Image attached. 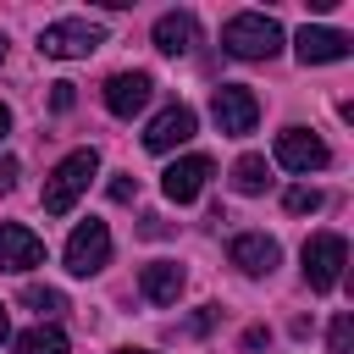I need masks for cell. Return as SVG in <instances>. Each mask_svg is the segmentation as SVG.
Segmentation results:
<instances>
[{
  "instance_id": "4",
  "label": "cell",
  "mask_w": 354,
  "mask_h": 354,
  "mask_svg": "<svg viewBox=\"0 0 354 354\" xmlns=\"http://www.w3.org/2000/svg\"><path fill=\"white\" fill-rule=\"evenodd\" d=\"M100 44H105V33H100L94 22H83V17H61V22H50V28L39 33V50H44V55H55V61L94 55Z\"/></svg>"
},
{
  "instance_id": "2",
  "label": "cell",
  "mask_w": 354,
  "mask_h": 354,
  "mask_svg": "<svg viewBox=\"0 0 354 354\" xmlns=\"http://www.w3.org/2000/svg\"><path fill=\"white\" fill-rule=\"evenodd\" d=\"M94 171H100V155H94V149H72L66 160H55V171L44 177V210H50V216H66V210L83 199V188H88Z\"/></svg>"
},
{
  "instance_id": "6",
  "label": "cell",
  "mask_w": 354,
  "mask_h": 354,
  "mask_svg": "<svg viewBox=\"0 0 354 354\" xmlns=\"http://www.w3.org/2000/svg\"><path fill=\"white\" fill-rule=\"evenodd\" d=\"M105 260H111V227L94 221V216L77 221L72 238H66V271H72V277H94Z\"/></svg>"
},
{
  "instance_id": "26",
  "label": "cell",
  "mask_w": 354,
  "mask_h": 354,
  "mask_svg": "<svg viewBox=\"0 0 354 354\" xmlns=\"http://www.w3.org/2000/svg\"><path fill=\"white\" fill-rule=\"evenodd\" d=\"M116 354H155V348H116Z\"/></svg>"
},
{
  "instance_id": "3",
  "label": "cell",
  "mask_w": 354,
  "mask_h": 354,
  "mask_svg": "<svg viewBox=\"0 0 354 354\" xmlns=\"http://www.w3.org/2000/svg\"><path fill=\"white\" fill-rule=\"evenodd\" d=\"M304 282L315 288V293H332L337 282H343V266H348V243L337 238V232H315L310 243H304Z\"/></svg>"
},
{
  "instance_id": "13",
  "label": "cell",
  "mask_w": 354,
  "mask_h": 354,
  "mask_svg": "<svg viewBox=\"0 0 354 354\" xmlns=\"http://www.w3.org/2000/svg\"><path fill=\"white\" fill-rule=\"evenodd\" d=\"M194 44H199L194 11H166V17L155 22V50H160V55H188Z\"/></svg>"
},
{
  "instance_id": "7",
  "label": "cell",
  "mask_w": 354,
  "mask_h": 354,
  "mask_svg": "<svg viewBox=\"0 0 354 354\" xmlns=\"http://www.w3.org/2000/svg\"><path fill=\"white\" fill-rule=\"evenodd\" d=\"M149 94H155V77H149V72H116V77L105 83V111L122 116V122H133V116L149 105Z\"/></svg>"
},
{
  "instance_id": "9",
  "label": "cell",
  "mask_w": 354,
  "mask_h": 354,
  "mask_svg": "<svg viewBox=\"0 0 354 354\" xmlns=\"http://www.w3.org/2000/svg\"><path fill=\"white\" fill-rule=\"evenodd\" d=\"M205 183H210V160H205V155H183V160H171V166L160 171V194H166L171 205L199 199V194H205Z\"/></svg>"
},
{
  "instance_id": "16",
  "label": "cell",
  "mask_w": 354,
  "mask_h": 354,
  "mask_svg": "<svg viewBox=\"0 0 354 354\" xmlns=\"http://www.w3.org/2000/svg\"><path fill=\"white\" fill-rule=\"evenodd\" d=\"M11 354H66V332L50 326V321H39V326H28V332L11 343Z\"/></svg>"
},
{
  "instance_id": "20",
  "label": "cell",
  "mask_w": 354,
  "mask_h": 354,
  "mask_svg": "<svg viewBox=\"0 0 354 354\" xmlns=\"http://www.w3.org/2000/svg\"><path fill=\"white\" fill-rule=\"evenodd\" d=\"M282 205H288L293 216H304V210H321V194H315V188H288Z\"/></svg>"
},
{
  "instance_id": "17",
  "label": "cell",
  "mask_w": 354,
  "mask_h": 354,
  "mask_svg": "<svg viewBox=\"0 0 354 354\" xmlns=\"http://www.w3.org/2000/svg\"><path fill=\"white\" fill-rule=\"evenodd\" d=\"M266 183H271V171H266L260 155H243V160L232 166V188H238V194H266Z\"/></svg>"
},
{
  "instance_id": "25",
  "label": "cell",
  "mask_w": 354,
  "mask_h": 354,
  "mask_svg": "<svg viewBox=\"0 0 354 354\" xmlns=\"http://www.w3.org/2000/svg\"><path fill=\"white\" fill-rule=\"evenodd\" d=\"M6 332H11V321H6V304H0V343H6Z\"/></svg>"
},
{
  "instance_id": "27",
  "label": "cell",
  "mask_w": 354,
  "mask_h": 354,
  "mask_svg": "<svg viewBox=\"0 0 354 354\" xmlns=\"http://www.w3.org/2000/svg\"><path fill=\"white\" fill-rule=\"evenodd\" d=\"M0 55H6V39H0Z\"/></svg>"
},
{
  "instance_id": "14",
  "label": "cell",
  "mask_w": 354,
  "mask_h": 354,
  "mask_svg": "<svg viewBox=\"0 0 354 354\" xmlns=\"http://www.w3.org/2000/svg\"><path fill=\"white\" fill-rule=\"evenodd\" d=\"M232 266H238L243 277H266V271L277 266V238H266V232L232 238Z\"/></svg>"
},
{
  "instance_id": "15",
  "label": "cell",
  "mask_w": 354,
  "mask_h": 354,
  "mask_svg": "<svg viewBox=\"0 0 354 354\" xmlns=\"http://www.w3.org/2000/svg\"><path fill=\"white\" fill-rule=\"evenodd\" d=\"M138 288H144L149 304H177V293H183V266H177V260H155V266H144Z\"/></svg>"
},
{
  "instance_id": "10",
  "label": "cell",
  "mask_w": 354,
  "mask_h": 354,
  "mask_svg": "<svg viewBox=\"0 0 354 354\" xmlns=\"http://www.w3.org/2000/svg\"><path fill=\"white\" fill-rule=\"evenodd\" d=\"M194 127H199V116L188 111V105H166L149 127H144V149H155V155H166V149H177V144H188L194 138Z\"/></svg>"
},
{
  "instance_id": "8",
  "label": "cell",
  "mask_w": 354,
  "mask_h": 354,
  "mask_svg": "<svg viewBox=\"0 0 354 354\" xmlns=\"http://www.w3.org/2000/svg\"><path fill=\"white\" fill-rule=\"evenodd\" d=\"M332 155H326V144L310 133V127H288V133H277V166H288V171H321Z\"/></svg>"
},
{
  "instance_id": "21",
  "label": "cell",
  "mask_w": 354,
  "mask_h": 354,
  "mask_svg": "<svg viewBox=\"0 0 354 354\" xmlns=\"http://www.w3.org/2000/svg\"><path fill=\"white\" fill-rule=\"evenodd\" d=\"M133 194H138V177H133V171H122V177L111 183V199H116V205H127Z\"/></svg>"
},
{
  "instance_id": "24",
  "label": "cell",
  "mask_w": 354,
  "mask_h": 354,
  "mask_svg": "<svg viewBox=\"0 0 354 354\" xmlns=\"http://www.w3.org/2000/svg\"><path fill=\"white\" fill-rule=\"evenodd\" d=\"M6 133H11V111L0 105V138H6Z\"/></svg>"
},
{
  "instance_id": "5",
  "label": "cell",
  "mask_w": 354,
  "mask_h": 354,
  "mask_svg": "<svg viewBox=\"0 0 354 354\" xmlns=\"http://www.w3.org/2000/svg\"><path fill=\"white\" fill-rule=\"evenodd\" d=\"M210 122H216L221 133L243 138V133H254V122H260V100H254L243 83H221V88L210 94Z\"/></svg>"
},
{
  "instance_id": "22",
  "label": "cell",
  "mask_w": 354,
  "mask_h": 354,
  "mask_svg": "<svg viewBox=\"0 0 354 354\" xmlns=\"http://www.w3.org/2000/svg\"><path fill=\"white\" fill-rule=\"evenodd\" d=\"M72 88H77V83H50V105H55V111H72V100H77Z\"/></svg>"
},
{
  "instance_id": "19",
  "label": "cell",
  "mask_w": 354,
  "mask_h": 354,
  "mask_svg": "<svg viewBox=\"0 0 354 354\" xmlns=\"http://www.w3.org/2000/svg\"><path fill=\"white\" fill-rule=\"evenodd\" d=\"M326 354H354V315H332V326H326Z\"/></svg>"
},
{
  "instance_id": "23",
  "label": "cell",
  "mask_w": 354,
  "mask_h": 354,
  "mask_svg": "<svg viewBox=\"0 0 354 354\" xmlns=\"http://www.w3.org/2000/svg\"><path fill=\"white\" fill-rule=\"evenodd\" d=\"M17 171H22V166H17V155H0V194H11V188H17Z\"/></svg>"
},
{
  "instance_id": "1",
  "label": "cell",
  "mask_w": 354,
  "mask_h": 354,
  "mask_svg": "<svg viewBox=\"0 0 354 354\" xmlns=\"http://www.w3.org/2000/svg\"><path fill=\"white\" fill-rule=\"evenodd\" d=\"M221 44H227V55H238V61H271V55L282 50V28H277L266 11H238V17L221 28Z\"/></svg>"
},
{
  "instance_id": "11",
  "label": "cell",
  "mask_w": 354,
  "mask_h": 354,
  "mask_svg": "<svg viewBox=\"0 0 354 354\" xmlns=\"http://www.w3.org/2000/svg\"><path fill=\"white\" fill-rule=\"evenodd\" d=\"M44 260L39 232H28L22 221H0V271H33Z\"/></svg>"
},
{
  "instance_id": "18",
  "label": "cell",
  "mask_w": 354,
  "mask_h": 354,
  "mask_svg": "<svg viewBox=\"0 0 354 354\" xmlns=\"http://www.w3.org/2000/svg\"><path fill=\"white\" fill-rule=\"evenodd\" d=\"M22 304H28V310H39V321H44V315H61V310H66V299H61L55 288H39V282H33V288H22Z\"/></svg>"
},
{
  "instance_id": "12",
  "label": "cell",
  "mask_w": 354,
  "mask_h": 354,
  "mask_svg": "<svg viewBox=\"0 0 354 354\" xmlns=\"http://www.w3.org/2000/svg\"><path fill=\"white\" fill-rule=\"evenodd\" d=\"M348 33L343 28H299V39H293V50H299V61L304 66H326V61H343L348 55Z\"/></svg>"
}]
</instances>
